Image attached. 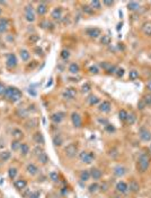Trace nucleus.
<instances>
[{
    "mask_svg": "<svg viewBox=\"0 0 151 198\" xmlns=\"http://www.w3.org/2000/svg\"><path fill=\"white\" fill-rule=\"evenodd\" d=\"M10 156H12V153L9 151H2V152H0V160L2 161V162L8 161L10 159Z\"/></svg>",
    "mask_w": 151,
    "mask_h": 198,
    "instance_id": "obj_27",
    "label": "nucleus"
},
{
    "mask_svg": "<svg viewBox=\"0 0 151 198\" xmlns=\"http://www.w3.org/2000/svg\"><path fill=\"white\" fill-rule=\"evenodd\" d=\"M12 135H13L14 139H16V141H20V139L24 137L23 131H22V130H19V129H14Z\"/></svg>",
    "mask_w": 151,
    "mask_h": 198,
    "instance_id": "obj_25",
    "label": "nucleus"
},
{
    "mask_svg": "<svg viewBox=\"0 0 151 198\" xmlns=\"http://www.w3.org/2000/svg\"><path fill=\"white\" fill-rule=\"evenodd\" d=\"M6 64H7V67H8L9 69L15 68V67L17 66V58H16V56H15L14 53H9V54H7Z\"/></svg>",
    "mask_w": 151,
    "mask_h": 198,
    "instance_id": "obj_6",
    "label": "nucleus"
},
{
    "mask_svg": "<svg viewBox=\"0 0 151 198\" xmlns=\"http://www.w3.org/2000/svg\"><path fill=\"white\" fill-rule=\"evenodd\" d=\"M115 188H116V190L120 192V194H124V195L130 191V190H129V185H127L126 182H124V181H119V182L116 183V187H115Z\"/></svg>",
    "mask_w": 151,
    "mask_h": 198,
    "instance_id": "obj_7",
    "label": "nucleus"
},
{
    "mask_svg": "<svg viewBox=\"0 0 151 198\" xmlns=\"http://www.w3.org/2000/svg\"><path fill=\"white\" fill-rule=\"evenodd\" d=\"M141 30H142V32H143L145 35L151 36V22H145V23H143Z\"/></svg>",
    "mask_w": 151,
    "mask_h": 198,
    "instance_id": "obj_21",
    "label": "nucleus"
},
{
    "mask_svg": "<svg viewBox=\"0 0 151 198\" xmlns=\"http://www.w3.org/2000/svg\"><path fill=\"white\" fill-rule=\"evenodd\" d=\"M111 41H112V38H111V36L109 35H103L101 38V43L104 45H108L111 44Z\"/></svg>",
    "mask_w": 151,
    "mask_h": 198,
    "instance_id": "obj_36",
    "label": "nucleus"
},
{
    "mask_svg": "<svg viewBox=\"0 0 151 198\" xmlns=\"http://www.w3.org/2000/svg\"><path fill=\"white\" fill-rule=\"evenodd\" d=\"M43 152H44V149L42 148V146H41V145H37V146L34 147V149H33V155L38 156V155H41Z\"/></svg>",
    "mask_w": 151,
    "mask_h": 198,
    "instance_id": "obj_39",
    "label": "nucleus"
},
{
    "mask_svg": "<svg viewBox=\"0 0 151 198\" xmlns=\"http://www.w3.org/2000/svg\"><path fill=\"white\" fill-rule=\"evenodd\" d=\"M19 54H20V58H22L23 61H27L29 59V57H31V53L27 51V50H25V49L19 52Z\"/></svg>",
    "mask_w": 151,
    "mask_h": 198,
    "instance_id": "obj_33",
    "label": "nucleus"
},
{
    "mask_svg": "<svg viewBox=\"0 0 151 198\" xmlns=\"http://www.w3.org/2000/svg\"><path fill=\"white\" fill-rule=\"evenodd\" d=\"M35 52H37L36 54H42V49H40V48H35Z\"/></svg>",
    "mask_w": 151,
    "mask_h": 198,
    "instance_id": "obj_60",
    "label": "nucleus"
},
{
    "mask_svg": "<svg viewBox=\"0 0 151 198\" xmlns=\"http://www.w3.org/2000/svg\"><path fill=\"white\" fill-rule=\"evenodd\" d=\"M51 17L55 20H60L62 18V8L61 7H57L53 9V12L51 14Z\"/></svg>",
    "mask_w": 151,
    "mask_h": 198,
    "instance_id": "obj_15",
    "label": "nucleus"
},
{
    "mask_svg": "<svg viewBox=\"0 0 151 198\" xmlns=\"http://www.w3.org/2000/svg\"><path fill=\"white\" fill-rule=\"evenodd\" d=\"M89 171H90V178H93L94 180L101 179V177H103V172H101L99 169H97V168H91Z\"/></svg>",
    "mask_w": 151,
    "mask_h": 198,
    "instance_id": "obj_13",
    "label": "nucleus"
},
{
    "mask_svg": "<svg viewBox=\"0 0 151 198\" xmlns=\"http://www.w3.org/2000/svg\"><path fill=\"white\" fill-rule=\"evenodd\" d=\"M14 186L17 190H24L26 187H27V181L25 179H18V180H15L14 181Z\"/></svg>",
    "mask_w": 151,
    "mask_h": 198,
    "instance_id": "obj_14",
    "label": "nucleus"
},
{
    "mask_svg": "<svg viewBox=\"0 0 151 198\" xmlns=\"http://www.w3.org/2000/svg\"><path fill=\"white\" fill-rule=\"evenodd\" d=\"M147 90L150 91V92H151V79L149 81V82H148V83H147Z\"/></svg>",
    "mask_w": 151,
    "mask_h": 198,
    "instance_id": "obj_59",
    "label": "nucleus"
},
{
    "mask_svg": "<svg viewBox=\"0 0 151 198\" xmlns=\"http://www.w3.org/2000/svg\"><path fill=\"white\" fill-rule=\"evenodd\" d=\"M89 71H90L91 74H98V68H97L96 66H91V67L89 68Z\"/></svg>",
    "mask_w": 151,
    "mask_h": 198,
    "instance_id": "obj_52",
    "label": "nucleus"
},
{
    "mask_svg": "<svg viewBox=\"0 0 151 198\" xmlns=\"http://www.w3.org/2000/svg\"><path fill=\"white\" fill-rule=\"evenodd\" d=\"M98 190H99V185L97 182H94V183H91L88 187V191L90 194H95V192H97Z\"/></svg>",
    "mask_w": 151,
    "mask_h": 198,
    "instance_id": "obj_34",
    "label": "nucleus"
},
{
    "mask_svg": "<svg viewBox=\"0 0 151 198\" xmlns=\"http://www.w3.org/2000/svg\"><path fill=\"white\" fill-rule=\"evenodd\" d=\"M49 177H50V179L53 181V182H59V179H60V176H59V173L55 172V171H52V172L49 174Z\"/></svg>",
    "mask_w": 151,
    "mask_h": 198,
    "instance_id": "obj_37",
    "label": "nucleus"
},
{
    "mask_svg": "<svg viewBox=\"0 0 151 198\" xmlns=\"http://www.w3.org/2000/svg\"><path fill=\"white\" fill-rule=\"evenodd\" d=\"M151 163V157L148 153H142L137 161V170L140 173H145L149 170Z\"/></svg>",
    "mask_w": 151,
    "mask_h": 198,
    "instance_id": "obj_1",
    "label": "nucleus"
},
{
    "mask_svg": "<svg viewBox=\"0 0 151 198\" xmlns=\"http://www.w3.org/2000/svg\"><path fill=\"white\" fill-rule=\"evenodd\" d=\"M90 7L93 8V9H101V1H98V0H94V1H91L90 2Z\"/></svg>",
    "mask_w": 151,
    "mask_h": 198,
    "instance_id": "obj_43",
    "label": "nucleus"
},
{
    "mask_svg": "<svg viewBox=\"0 0 151 198\" xmlns=\"http://www.w3.org/2000/svg\"><path fill=\"white\" fill-rule=\"evenodd\" d=\"M138 107H139V109H140V110H142V109H145L147 105H145V101H143V100H140V102L138 103Z\"/></svg>",
    "mask_w": 151,
    "mask_h": 198,
    "instance_id": "obj_53",
    "label": "nucleus"
},
{
    "mask_svg": "<svg viewBox=\"0 0 151 198\" xmlns=\"http://www.w3.org/2000/svg\"><path fill=\"white\" fill-rule=\"evenodd\" d=\"M37 126V120L35 119H32L31 121H28L26 123V127L27 128H33V127H36Z\"/></svg>",
    "mask_w": 151,
    "mask_h": 198,
    "instance_id": "obj_45",
    "label": "nucleus"
},
{
    "mask_svg": "<svg viewBox=\"0 0 151 198\" xmlns=\"http://www.w3.org/2000/svg\"><path fill=\"white\" fill-rule=\"evenodd\" d=\"M79 159L82 163L90 164L93 161L96 159V155L94 152H87V151H82L81 153H79Z\"/></svg>",
    "mask_w": 151,
    "mask_h": 198,
    "instance_id": "obj_3",
    "label": "nucleus"
},
{
    "mask_svg": "<svg viewBox=\"0 0 151 198\" xmlns=\"http://www.w3.org/2000/svg\"><path fill=\"white\" fill-rule=\"evenodd\" d=\"M139 136H140L141 141H145V143H148V141H151V133L145 127L140 128V130H139Z\"/></svg>",
    "mask_w": 151,
    "mask_h": 198,
    "instance_id": "obj_5",
    "label": "nucleus"
},
{
    "mask_svg": "<svg viewBox=\"0 0 151 198\" xmlns=\"http://www.w3.org/2000/svg\"><path fill=\"white\" fill-rule=\"evenodd\" d=\"M115 74H116V76L119 77H123V75H124V69L123 68H117L116 69V71H115Z\"/></svg>",
    "mask_w": 151,
    "mask_h": 198,
    "instance_id": "obj_50",
    "label": "nucleus"
},
{
    "mask_svg": "<svg viewBox=\"0 0 151 198\" xmlns=\"http://www.w3.org/2000/svg\"><path fill=\"white\" fill-rule=\"evenodd\" d=\"M90 85H89L88 83H85L83 85H82V87H81V91H82V93H87V92H89L90 91Z\"/></svg>",
    "mask_w": 151,
    "mask_h": 198,
    "instance_id": "obj_47",
    "label": "nucleus"
},
{
    "mask_svg": "<svg viewBox=\"0 0 151 198\" xmlns=\"http://www.w3.org/2000/svg\"><path fill=\"white\" fill-rule=\"evenodd\" d=\"M28 198H41V192L40 191H34L32 192L31 195H29V197Z\"/></svg>",
    "mask_w": 151,
    "mask_h": 198,
    "instance_id": "obj_51",
    "label": "nucleus"
},
{
    "mask_svg": "<svg viewBox=\"0 0 151 198\" xmlns=\"http://www.w3.org/2000/svg\"><path fill=\"white\" fill-rule=\"evenodd\" d=\"M25 17L26 20H28V22H34L35 20V14H34V10H33L32 6L25 7Z\"/></svg>",
    "mask_w": 151,
    "mask_h": 198,
    "instance_id": "obj_9",
    "label": "nucleus"
},
{
    "mask_svg": "<svg viewBox=\"0 0 151 198\" xmlns=\"http://www.w3.org/2000/svg\"><path fill=\"white\" fill-rule=\"evenodd\" d=\"M19 152H20V154H22L23 156H26L27 154L29 153V146H28V145H27L26 143H23V144L20 145Z\"/></svg>",
    "mask_w": 151,
    "mask_h": 198,
    "instance_id": "obj_26",
    "label": "nucleus"
},
{
    "mask_svg": "<svg viewBox=\"0 0 151 198\" xmlns=\"http://www.w3.org/2000/svg\"><path fill=\"white\" fill-rule=\"evenodd\" d=\"M82 10L86 14H88V15H93L95 13V10L90 6H82Z\"/></svg>",
    "mask_w": 151,
    "mask_h": 198,
    "instance_id": "obj_44",
    "label": "nucleus"
},
{
    "mask_svg": "<svg viewBox=\"0 0 151 198\" xmlns=\"http://www.w3.org/2000/svg\"><path fill=\"white\" fill-rule=\"evenodd\" d=\"M4 95L5 97H7L9 101H12V102H17L19 101L20 99H22V92L18 90V88H16V87H7L6 91H5V93H4Z\"/></svg>",
    "mask_w": 151,
    "mask_h": 198,
    "instance_id": "obj_2",
    "label": "nucleus"
},
{
    "mask_svg": "<svg viewBox=\"0 0 151 198\" xmlns=\"http://www.w3.org/2000/svg\"><path fill=\"white\" fill-rule=\"evenodd\" d=\"M53 144L55 145V146H61L63 144V139L62 137H61V135H55L54 137H53Z\"/></svg>",
    "mask_w": 151,
    "mask_h": 198,
    "instance_id": "obj_30",
    "label": "nucleus"
},
{
    "mask_svg": "<svg viewBox=\"0 0 151 198\" xmlns=\"http://www.w3.org/2000/svg\"><path fill=\"white\" fill-rule=\"evenodd\" d=\"M129 78H130L131 81H135L137 78H139V71L135 70V69L130 70V73H129Z\"/></svg>",
    "mask_w": 151,
    "mask_h": 198,
    "instance_id": "obj_38",
    "label": "nucleus"
},
{
    "mask_svg": "<svg viewBox=\"0 0 151 198\" xmlns=\"http://www.w3.org/2000/svg\"><path fill=\"white\" fill-rule=\"evenodd\" d=\"M116 69H117V68H116L115 66H111V67L107 69V73H108V74H114V73L116 71Z\"/></svg>",
    "mask_w": 151,
    "mask_h": 198,
    "instance_id": "obj_54",
    "label": "nucleus"
},
{
    "mask_svg": "<svg viewBox=\"0 0 151 198\" xmlns=\"http://www.w3.org/2000/svg\"><path fill=\"white\" fill-rule=\"evenodd\" d=\"M16 176H17V169H16V168H13V166L9 168V169H8V177L12 180H14L16 178Z\"/></svg>",
    "mask_w": 151,
    "mask_h": 198,
    "instance_id": "obj_32",
    "label": "nucleus"
},
{
    "mask_svg": "<svg viewBox=\"0 0 151 198\" xmlns=\"http://www.w3.org/2000/svg\"><path fill=\"white\" fill-rule=\"evenodd\" d=\"M18 115H20L22 118H25V117H27V111H26V110H19Z\"/></svg>",
    "mask_w": 151,
    "mask_h": 198,
    "instance_id": "obj_55",
    "label": "nucleus"
},
{
    "mask_svg": "<svg viewBox=\"0 0 151 198\" xmlns=\"http://www.w3.org/2000/svg\"><path fill=\"white\" fill-rule=\"evenodd\" d=\"M127 112H126L125 110H121L120 112H119V118H120L121 121H126V119H127Z\"/></svg>",
    "mask_w": 151,
    "mask_h": 198,
    "instance_id": "obj_41",
    "label": "nucleus"
},
{
    "mask_svg": "<svg viewBox=\"0 0 151 198\" xmlns=\"http://www.w3.org/2000/svg\"><path fill=\"white\" fill-rule=\"evenodd\" d=\"M0 14H1V8H0Z\"/></svg>",
    "mask_w": 151,
    "mask_h": 198,
    "instance_id": "obj_61",
    "label": "nucleus"
},
{
    "mask_svg": "<svg viewBox=\"0 0 151 198\" xmlns=\"http://www.w3.org/2000/svg\"><path fill=\"white\" fill-rule=\"evenodd\" d=\"M142 100L145 101V105H151V94H145Z\"/></svg>",
    "mask_w": 151,
    "mask_h": 198,
    "instance_id": "obj_46",
    "label": "nucleus"
},
{
    "mask_svg": "<svg viewBox=\"0 0 151 198\" xmlns=\"http://www.w3.org/2000/svg\"><path fill=\"white\" fill-rule=\"evenodd\" d=\"M5 91H6V87L4 86V84L0 83V95H2L5 93Z\"/></svg>",
    "mask_w": 151,
    "mask_h": 198,
    "instance_id": "obj_57",
    "label": "nucleus"
},
{
    "mask_svg": "<svg viewBox=\"0 0 151 198\" xmlns=\"http://www.w3.org/2000/svg\"><path fill=\"white\" fill-rule=\"evenodd\" d=\"M36 12H37V14H38V15H41V16L45 15V14H46V12H47V5H46V4H44V2L40 4V5L37 6V8H36Z\"/></svg>",
    "mask_w": 151,
    "mask_h": 198,
    "instance_id": "obj_23",
    "label": "nucleus"
},
{
    "mask_svg": "<svg viewBox=\"0 0 151 198\" xmlns=\"http://www.w3.org/2000/svg\"><path fill=\"white\" fill-rule=\"evenodd\" d=\"M37 160L40 163H42V164H46L47 162H49V156H47V154L43 152V153L41 154V155H38L37 156Z\"/></svg>",
    "mask_w": 151,
    "mask_h": 198,
    "instance_id": "obj_28",
    "label": "nucleus"
},
{
    "mask_svg": "<svg viewBox=\"0 0 151 198\" xmlns=\"http://www.w3.org/2000/svg\"><path fill=\"white\" fill-rule=\"evenodd\" d=\"M69 57H70L69 51H67V50H63V51L61 52V58H62V59L67 60V59H69Z\"/></svg>",
    "mask_w": 151,
    "mask_h": 198,
    "instance_id": "obj_49",
    "label": "nucleus"
},
{
    "mask_svg": "<svg viewBox=\"0 0 151 198\" xmlns=\"http://www.w3.org/2000/svg\"><path fill=\"white\" fill-rule=\"evenodd\" d=\"M62 95L63 97L67 99V100H72V99L76 97V95H77V91H76L75 88H72V87H70V88H67V90L63 92Z\"/></svg>",
    "mask_w": 151,
    "mask_h": 198,
    "instance_id": "obj_11",
    "label": "nucleus"
},
{
    "mask_svg": "<svg viewBox=\"0 0 151 198\" xmlns=\"http://www.w3.org/2000/svg\"><path fill=\"white\" fill-rule=\"evenodd\" d=\"M113 173L115 177L122 178V177H124L126 174V169L123 165H116L113 169Z\"/></svg>",
    "mask_w": 151,
    "mask_h": 198,
    "instance_id": "obj_8",
    "label": "nucleus"
},
{
    "mask_svg": "<svg viewBox=\"0 0 151 198\" xmlns=\"http://www.w3.org/2000/svg\"><path fill=\"white\" fill-rule=\"evenodd\" d=\"M88 102L90 105H95V104H97V103L99 102V99L96 95H90L88 99Z\"/></svg>",
    "mask_w": 151,
    "mask_h": 198,
    "instance_id": "obj_40",
    "label": "nucleus"
},
{
    "mask_svg": "<svg viewBox=\"0 0 151 198\" xmlns=\"http://www.w3.org/2000/svg\"><path fill=\"white\" fill-rule=\"evenodd\" d=\"M86 33H87V35H88L89 38H97L101 34V30H99V28H97V27H91V28H88V30L86 31Z\"/></svg>",
    "mask_w": 151,
    "mask_h": 198,
    "instance_id": "obj_12",
    "label": "nucleus"
},
{
    "mask_svg": "<svg viewBox=\"0 0 151 198\" xmlns=\"http://www.w3.org/2000/svg\"><path fill=\"white\" fill-rule=\"evenodd\" d=\"M71 121H72V125L75 126V127L79 128L81 127V117L79 115V113H77V112H73L72 115H71Z\"/></svg>",
    "mask_w": 151,
    "mask_h": 198,
    "instance_id": "obj_10",
    "label": "nucleus"
},
{
    "mask_svg": "<svg viewBox=\"0 0 151 198\" xmlns=\"http://www.w3.org/2000/svg\"><path fill=\"white\" fill-rule=\"evenodd\" d=\"M139 8H140V4L137 2V1H130L127 4V9L130 12H135V10H138Z\"/></svg>",
    "mask_w": 151,
    "mask_h": 198,
    "instance_id": "obj_24",
    "label": "nucleus"
},
{
    "mask_svg": "<svg viewBox=\"0 0 151 198\" xmlns=\"http://www.w3.org/2000/svg\"><path fill=\"white\" fill-rule=\"evenodd\" d=\"M99 111L103 112V113H107V112H109L111 111V109H112V105H111V103L108 102V101H103L101 103V105H99Z\"/></svg>",
    "mask_w": 151,
    "mask_h": 198,
    "instance_id": "obj_17",
    "label": "nucleus"
},
{
    "mask_svg": "<svg viewBox=\"0 0 151 198\" xmlns=\"http://www.w3.org/2000/svg\"><path fill=\"white\" fill-rule=\"evenodd\" d=\"M79 178H80V181H82V182L88 181L90 179V171L89 170H82L79 174Z\"/></svg>",
    "mask_w": 151,
    "mask_h": 198,
    "instance_id": "obj_22",
    "label": "nucleus"
},
{
    "mask_svg": "<svg viewBox=\"0 0 151 198\" xmlns=\"http://www.w3.org/2000/svg\"><path fill=\"white\" fill-rule=\"evenodd\" d=\"M7 26H8L7 19H1V22H0V34H2L4 32H6Z\"/></svg>",
    "mask_w": 151,
    "mask_h": 198,
    "instance_id": "obj_35",
    "label": "nucleus"
},
{
    "mask_svg": "<svg viewBox=\"0 0 151 198\" xmlns=\"http://www.w3.org/2000/svg\"><path fill=\"white\" fill-rule=\"evenodd\" d=\"M64 154H65V156L69 157V159L76 157V155L78 154V146H77V144H75V143L69 144L68 146L64 148Z\"/></svg>",
    "mask_w": 151,
    "mask_h": 198,
    "instance_id": "obj_4",
    "label": "nucleus"
},
{
    "mask_svg": "<svg viewBox=\"0 0 151 198\" xmlns=\"http://www.w3.org/2000/svg\"><path fill=\"white\" fill-rule=\"evenodd\" d=\"M37 40H38V36H37V35H35V34L29 36V41H31V42H33V43H35Z\"/></svg>",
    "mask_w": 151,
    "mask_h": 198,
    "instance_id": "obj_56",
    "label": "nucleus"
},
{
    "mask_svg": "<svg viewBox=\"0 0 151 198\" xmlns=\"http://www.w3.org/2000/svg\"><path fill=\"white\" fill-rule=\"evenodd\" d=\"M20 145H22L20 141L14 139V141H12V144H10V147H12V149H13L14 152H17V151H19V148H20Z\"/></svg>",
    "mask_w": 151,
    "mask_h": 198,
    "instance_id": "obj_31",
    "label": "nucleus"
},
{
    "mask_svg": "<svg viewBox=\"0 0 151 198\" xmlns=\"http://www.w3.org/2000/svg\"><path fill=\"white\" fill-rule=\"evenodd\" d=\"M104 5L107 7H111L114 5V1H104Z\"/></svg>",
    "mask_w": 151,
    "mask_h": 198,
    "instance_id": "obj_58",
    "label": "nucleus"
},
{
    "mask_svg": "<svg viewBox=\"0 0 151 198\" xmlns=\"http://www.w3.org/2000/svg\"><path fill=\"white\" fill-rule=\"evenodd\" d=\"M137 120V117L134 113H130V115H127V119H126V122L127 123H130V125H133L134 122Z\"/></svg>",
    "mask_w": 151,
    "mask_h": 198,
    "instance_id": "obj_42",
    "label": "nucleus"
},
{
    "mask_svg": "<svg viewBox=\"0 0 151 198\" xmlns=\"http://www.w3.org/2000/svg\"><path fill=\"white\" fill-rule=\"evenodd\" d=\"M129 190L130 191L134 192V194H137V192H139V190H140V186H139L138 181L137 180L132 179L131 181H130V185H129Z\"/></svg>",
    "mask_w": 151,
    "mask_h": 198,
    "instance_id": "obj_19",
    "label": "nucleus"
},
{
    "mask_svg": "<svg viewBox=\"0 0 151 198\" xmlns=\"http://www.w3.org/2000/svg\"><path fill=\"white\" fill-rule=\"evenodd\" d=\"M79 70H80V67H79V65L76 64V62H73V64H71L69 66V71L71 74H78Z\"/></svg>",
    "mask_w": 151,
    "mask_h": 198,
    "instance_id": "obj_29",
    "label": "nucleus"
},
{
    "mask_svg": "<svg viewBox=\"0 0 151 198\" xmlns=\"http://www.w3.org/2000/svg\"><path fill=\"white\" fill-rule=\"evenodd\" d=\"M33 141H35L36 144H38V145H43L45 143L44 136L42 135V133H40V131H37V133H35V134L33 135Z\"/></svg>",
    "mask_w": 151,
    "mask_h": 198,
    "instance_id": "obj_16",
    "label": "nucleus"
},
{
    "mask_svg": "<svg viewBox=\"0 0 151 198\" xmlns=\"http://www.w3.org/2000/svg\"><path fill=\"white\" fill-rule=\"evenodd\" d=\"M26 171H27L28 174H31V176H35V174L38 173V168L35 165V164L29 163V164H27V166H26Z\"/></svg>",
    "mask_w": 151,
    "mask_h": 198,
    "instance_id": "obj_20",
    "label": "nucleus"
},
{
    "mask_svg": "<svg viewBox=\"0 0 151 198\" xmlns=\"http://www.w3.org/2000/svg\"><path fill=\"white\" fill-rule=\"evenodd\" d=\"M105 130H106L107 133H114V131H115V127H114L113 125L107 123L106 126H105Z\"/></svg>",
    "mask_w": 151,
    "mask_h": 198,
    "instance_id": "obj_48",
    "label": "nucleus"
},
{
    "mask_svg": "<svg viewBox=\"0 0 151 198\" xmlns=\"http://www.w3.org/2000/svg\"><path fill=\"white\" fill-rule=\"evenodd\" d=\"M64 113L63 112H57V113H53L52 117H51V120L54 122V123H60L64 119Z\"/></svg>",
    "mask_w": 151,
    "mask_h": 198,
    "instance_id": "obj_18",
    "label": "nucleus"
}]
</instances>
